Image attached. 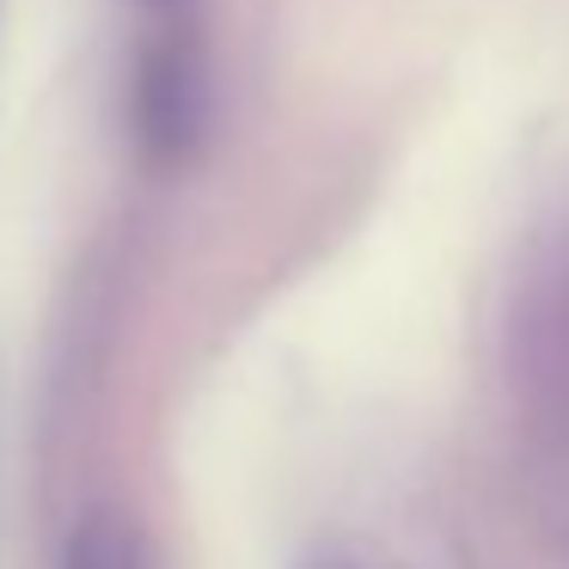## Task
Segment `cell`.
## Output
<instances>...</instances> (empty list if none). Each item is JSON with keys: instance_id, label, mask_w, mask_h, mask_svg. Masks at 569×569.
<instances>
[{"instance_id": "3957f363", "label": "cell", "mask_w": 569, "mask_h": 569, "mask_svg": "<svg viewBox=\"0 0 569 569\" xmlns=\"http://www.w3.org/2000/svg\"><path fill=\"white\" fill-rule=\"evenodd\" d=\"M319 569H349V563H319Z\"/></svg>"}, {"instance_id": "6da1fadb", "label": "cell", "mask_w": 569, "mask_h": 569, "mask_svg": "<svg viewBox=\"0 0 569 569\" xmlns=\"http://www.w3.org/2000/svg\"><path fill=\"white\" fill-rule=\"evenodd\" d=\"M197 129H202V62L190 43H160L141 68V136L166 160V153L190 148Z\"/></svg>"}, {"instance_id": "277c9868", "label": "cell", "mask_w": 569, "mask_h": 569, "mask_svg": "<svg viewBox=\"0 0 569 569\" xmlns=\"http://www.w3.org/2000/svg\"><path fill=\"white\" fill-rule=\"evenodd\" d=\"M153 7H160V0H153Z\"/></svg>"}, {"instance_id": "7a4b0ae2", "label": "cell", "mask_w": 569, "mask_h": 569, "mask_svg": "<svg viewBox=\"0 0 569 569\" xmlns=\"http://www.w3.org/2000/svg\"><path fill=\"white\" fill-rule=\"evenodd\" d=\"M62 569H148V551H141V539L129 532V520L87 515L74 527V539H68Z\"/></svg>"}]
</instances>
